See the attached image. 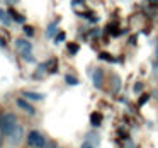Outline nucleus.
<instances>
[{
	"mask_svg": "<svg viewBox=\"0 0 158 148\" xmlns=\"http://www.w3.org/2000/svg\"><path fill=\"white\" fill-rule=\"evenodd\" d=\"M17 126V117L12 112H5L0 116V133L4 136H10V133Z\"/></svg>",
	"mask_w": 158,
	"mask_h": 148,
	"instance_id": "obj_1",
	"label": "nucleus"
},
{
	"mask_svg": "<svg viewBox=\"0 0 158 148\" xmlns=\"http://www.w3.org/2000/svg\"><path fill=\"white\" fill-rule=\"evenodd\" d=\"M15 48H17V51L21 53L27 61H32V58H31L32 44L27 41V39H17V41H15Z\"/></svg>",
	"mask_w": 158,
	"mask_h": 148,
	"instance_id": "obj_2",
	"label": "nucleus"
},
{
	"mask_svg": "<svg viewBox=\"0 0 158 148\" xmlns=\"http://www.w3.org/2000/svg\"><path fill=\"white\" fill-rule=\"evenodd\" d=\"M27 143L31 145L32 148H43L46 145V140L39 131H31L27 134Z\"/></svg>",
	"mask_w": 158,
	"mask_h": 148,
	"instance_id": "obj_3",
	"label": "nucleus"
},
{
	"mask_svg": "<svg viewBox=\"0 0 158 148\" xmlns=\"http://www.w3.org/2000/svg\"><path fill=\"white\" fill-rule=\"evenodd\" d=\"M22 134H24V128H22V126H19V124H17V126H15V129L12 131V133H10V136H9V140H10V143L17 145L19 141L22 140Z\"/></svg>",
	"mask_w": 158,
	"mask_h": 148,
	"instance_id": "obj_4",
	"label": "nucleus"
},
{
	"mask_svg": "<svg viewBox=\"0 0 158 148\" xmlns=\"http://www.w3.org/2000/svg\"><path fill=\"white\" fill-rule=\"evenodd\" d=\"M92 80H94V85L97 87V89H100L102 87V80H104V73L100 68H95L92 72Z\"/></svg>",
	"mask_w": 158,
	"mask_h": 148,
	"instance_id": "obj_5",
	"label": "nucleus"
},
{
	"mask_svg": "<svg viewBox=\"0 0 158 148\" xmlns=\"http://www.w3.org/2000/svg\"><path fill=\"white\" fill-rule=\"evenodd\" d=\"M17 106L21 107L22 111H26L27 114H34V112H36V111H34V107H32L31 104L27 102V100H24V99H19V100H17Z\"/></svg>",
	"mask_w": 158,
	"mask_h": 148,
	"instance_id": "obj_6",
	"label": "nucleus"
},
{
	"mask_svg": "<svg viewBox=\"0 0 158 148\" xmlns=\"http://www.w3.org/2000/svg\"><path fill=\"white\" fill-rule=\"evenodd\" d=\"M90 121H92L94 126H99L100 121H102V114H100V112H92V114H90Z\"/></svg>",
	"mask_w": 158,
	"mask_h": 148,
	"instance_id": "obj_7",
	"label": "nucleus"
},
{
	"mask_svg": "<svg viewBox=\"0 0 158 148\" xmlns=\"http://www.w3.org/2000/svg\"><path fill=\"white\" fill-rule=\"evenodd\" d=\"M0 22L5 24V26H9V22H10V15H9L4 9H0Z\"/></svg>",
	"mask_w": 158,
	"mask_h": 148,
	"instance_id": "obj_8",
	"label": "nucleus"
},
{
	"mask_svg": "<svg viewBox=\"0 0 158 148\" xmlns=\"http://www.w3.org/2000/svg\"><path fill=\"white\" fill-rule=\"evenodd\" d=\"M24 97H27V99L31 100H43V94H36V92H24Z\"/></svg>",
	"mask_w": 158,
	"mask_h": 148,
	"instance_id": "obj_9",
	"label": "nucleus"
},
{
	"mask_svg": "<svg viewBox=\"0 0 158 148\" xmlns=\"http://www.w3.org/2000/svg\"><path fill=\"white\" fill-rule=\"evenodd\" d=\"M56 27H58V22H53L51 26H48V31H46V38H53L55 36V32H56Z\"/></svg>",
	"mask_w": 158,
	"mask_h": 148,
	"instance_id": "obj_10",
	"label": "nucleus"
},
{
	"mask_svg": "<svg viewBox=\"0 0 158 148\" xmlns=\"http://www.w3.org/2000/svg\"><path fill=\"white\" fill-rule=\"evenodd\" d=\"M65 80H66L68 85H78V78L73 77V75H65Z\"/></svg>",
	"mask_w": 158,
	"mask_h": 148,
	"instance_id": "obj_11",
	"label": "nucleus"
},
{
	"mask_svg": "<svg viewBox=\"0 0 158 148\" xmlns=\"http://www.w3.org/2000/svg\"><path fill=\"white\" fill-rule=\"evenodd\" d=\"M68 51H70V55H77V53H78V44L70 43V44H68Z\"/></svg>",
	"mask_w": 158,
	"mask_h": 148,
	"instance_id": "obj_12",
	"label": "nucleus"
},
{
	"mask_svg": "<svg viewBox=\"0 0 158 148\" xmlns=\"http://www.w3.org/2000/svg\"><path fill=\"white\" fill-rule=\"evenodd\" d=\"M99 58H100V60H107V61H110V63H114V61H116V60H114L112 56L109 55V53H100V55H99Z\"/></svg>",
	"mask_w": 158,
	"mask_h": 148,
	"instance_id": "obj_13",
	"label": "nucleus"
},
{
	"mask_svg": "<svg viewBox=\"0 0 158 148\" xmlns=\"http://www.w3.org/2000/svg\"><path fill=\"white\" fill-rule=\"evenodd\" d=\"M9 14L14 17V21H17V22H24V17H21V14H17V12H14V11H9Z\"/></svg>",
	"mask_w": 158,
	"mask_h": 148,
	"instance_id": "obj_14",
	"label": "nucleus"
},
{
	"mask_svg": "<svg viewBox=\"0 0 158 148\" xmlns=\"http://www.w3.org/2000/svg\"><path fill=\"white\" fill-rule=\"evenodd\" d=\"M87 141H90V143H94L97 146V145H99V136H97L95 133H90V136H89V140Z\"/></svg>",
	"mask_w": 158,
	"mask_h": 148,
	"instance_id": "obj_15",
	"label": "nucleus"
},
{
	"mask_svg": "<svg viewBox=\"0 0 158 148\" xmlns=\"http://www.w3.org/2000/svg\"><path fill=\"white\" fill-rule=\"evenodd\" d=\"M148 99H150V95H148V94L141 95V97H139V102H138V106H143V104H146V102H148Z\"/></svg>",
	"mask_w": 158,
	"mask_h": 148,
	"instance_id": "obj_16",
	"label": "nucleus"
},
{
	"mask_svg": "<svg viewBox=\"0 0 158 148\" xmlns=\"http://www.w3.org/2000/svg\"><path fill=\"white\" fill-rule=\"evenodd\" d=\"M121 89V80L119 77H114V90H119Z\"/></svg>",
	"mask_w": 158,
	"mask_h": 148,
	"instance_id": "obj_17",
	"label": "nucleus"
},
{
	"mask_svg": "<svg viewBox=\"0 0 158 148\" xmlns=\"http://www.w3.org/2000/svg\"><path fill=\"white\" fill-rule=\"evenodd\" d=\"M24 32H26L27 36H32V34H34V31H32L31 26H24Z\"/></svg>",
	"mask_w": 158,
	"mask_h": 148,
	"instance_id": "obj_18",
	"label": "nucleus"
},
{
	"mask_svg": "<svg viewBox=\"0 0 158 148\" xmlns=\"http://www.w3.org/2000/svg\"><path fill=\"white\" fill-rule=\"evenodd\" d=\"M65 38H66V36H65V32H60V34L56 36V39H55V41H56V43H61Z\"/></svg>",
	"mask_w": 158,
	"mask_h": 148,
	"instance_id": "obj_19",
	"label": "nucleus"
},
{
	"mask_svg": "<svg viewBox=\"0 0 158 148\" xmlns=\"http://www.w3.org/2000/svg\"><path fill=\"white\" fill-rule=\"evenodd\" d=\"M82 148H95V145L90 143V141H85V143L82 145Z\"/></svg>",
	"mask_w": 158,
	"mask_h": 148,
	"instance_id": "obj_20",
	"label": "nucleus"
},
{
	"mask_svg": "<svg viewBox=\"0 0 158 148\" xmlns=\"http://www.w3.org/2000/svg\"><path fill=\"white\" fill-rule=\"evenodd\" d=\"M141 89H143V83H139V82H138L136 85H134V90H136V92H139Z\"/></svg>",
	"mask_w": 158,
	"mask_h": 148,
	"instance_id": "obj_21",
	"label": "nucleus"
},
{
	"mask_svg": "<svg viewBox=\"0 0 158 148\" xmlns=\"http://www.w3.org/2000/svg\"><path fill=\"white\" fill-rule=\"evenodd\" d=\"M155 68H156V72H158V46H156V65H155Z\"/></svg>",
	"mask_w": 158,
	"mask_h": 148,
	"instance_id": "obj_22",
	"label": "nucleus"
},
{
	"mask_svg": "<svg viewBox=\"0 0 158 148\" xmlns=\"http://www.w3.org/2000/svg\"><path fill=\"white\" fill-rule=\"evenodd\" d=\"M148 2H150V4H153V5H156V4H158V0H148Z\"/></svg>",
	"mask_w": 158,
	"mask_h": 148,
	"instance_id": "obj_23",
	"label": "nucleus"
},
{
	"mask_svg": "<svg viewBox=\"0 0 158 148\" xmlns=\"http://www.w3.org/2000/svg\"><path fill=\"white\" fill-rule=\"evenodd\" d=\"M7 2H9V4H17L19 0H7Z\"/></svg>",
	"mask_w": 158,
	"mask_h": 148,
	"instance_id": "obj_24",
	"label": "nucleus"
},
{
	"mask_svg": "<svg viewBox=\"0 0 158 148\" xmlns=\"http://www.w3.org/2000/svg\"><path fill=\"white\" fill-rule=\"evenodd\" d=\"M4 44H5V41H4L2 38H0V46H4Z\"/></svg>",
	"mask_w": 158,
	"mask_h": 148,
	"instance_id": "obj_25",
	"label": "nucleus"
}]
</instances>
